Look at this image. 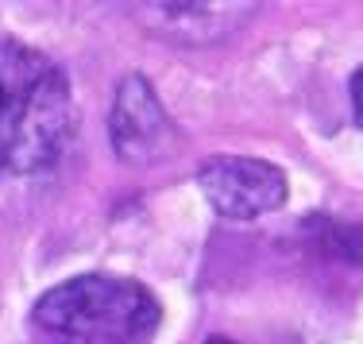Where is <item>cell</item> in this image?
<instances>
[{"label": "cell", "mask_w": 363, "mask_h": 344, "mask_svg": "<svg viewBox=\"0 0 363 344\" xmlns=\"http://www.w3.org/2000/svg\"><path fill=\"white\" fill-rule=\"evenodd\" d=\"M205 344H232V340H224V337H213V340H205Z\"/></svg>", "instance_id": "obj_8"}, {"label": "cell", "mask_w": 363, "mask_h": 344, "mask_svg": "<svg viewBox=\"0 0 363 344\" xmlns=\"http://www.w3.org/2000/svg\"><path fill=\"white\" fill-rule=\"evenodd\" d=\"M74 93L43 50L0 39V182L58 167L74 140Z\"/></svg>", "instance_id": "obj_1"}, {"label": "cell", "mask_w": 363, "mask_h": 344, "mask_svg": "<svg viewBox=\"0 0 363 344\" xmlns=\"http://www.w3.org/2000/svg\"><path fill=\"white\" fill-rule=\"evenodd\" d=\"M162 309L155 294L120 274H77L31 309L35 344H151Z\"/></svg>", "instance_id": "obj_2"}, {"label": "cell", "mask_w": 363, "mask_h": 344, "mask_svg": "<svg viewBox=\"0 0 363 344\" xmlns=\"http://www.w3.org/2000/svg\"><path fill=\"white\" fill-rule=\"evenodd\" d=\"M325 248L333 255L348 263H363V225H344V221H328V228H321Z\"/></svg>", "instance_id": "obj_6"}, {"label": "cell", "mask_w": 363, "mask_h": 344, "mask_svg": "<svg viewBox=\"0 0 363 344\" xmlns=\"http://www.w3.org/2000/svg\"><path fill=\"white\" fill-rule=\"evenodd\" d=\"M108 135H112V151L128 167H151V162L167 159L174 151L178 128L143 74L120 77L108 109Z\"/></svg>", "instance_id": "obj_4"}, {"label": "cell", "mask_w": 363, "mask_h": 344, "mask_svg": "<svg viewBox=\"0 0 363 344\" xmlns=\"http://www.w3.org/2000/svg\"><path fill=\"white\" fill-rule=\"evenodd\" d=\"M348 97H352V116H356V124L363 128V66L356 74H352L348 82Z\"/></svg>", "instance_id": "obj_7"}, {"label": "cell", "mask_w": 363, "mask_h": 344, "mask_svg": "<svg viewBox=\"0 0 363 344\" xmlns=\"http://www.w3.org/2000/svg\"><path fill=\"white\" fill-rule=\"evenodd\" d=\"M135 12L155 35L178 43V47L182 43L205 47V43H220L236 28H244L255 4H143Z\"/></svg>", "instance_id": "obj_5"}, {"label": "cell", "mask_w": 363, "mask_h": 344, "mask_svg": "<svg viewBox=\"0 0 363 344\" xmlns=\"http://www.w3.org/2000/svg\"><path fill=\"white\" fill-rule=\"evenodd\" d=\"M197 186L228 221H255L286 205L290 182L282 167L252 155H213L197 170Z\"/></svg>", "instance_id": "obj_3"}]
</instances>
